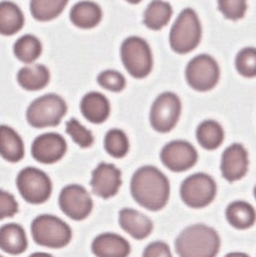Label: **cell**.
Segmentation results:
<instances>
[{
    "instance_id": "cell-1",
    "label": "cell",
    "mask_w": 256,
    "mask_h": 257,
    "mask_svg": "<svg viewBox=\"0 0 256 257\" xmlns=\"http://www.w3.org/2000/svg\"><path fill=\"white\" fill-rule=\"evenodd\" d=\"M130 188L133 199L150 211H160L170 199L168 178L154 166L139 168L131 178Z\"/></svg>"
},
{
    "instance_id": "cell-2",
    "label": "cell",
    "mask_w": 256,
    "mask_h": 257,
    "mask_svg": "<svg viewBox=\"0 0 256 257\" xmlns=\"http://www.w3.org/2000/svg\"><path fill=\"white\" fill-rule=\"evenodd\" d=\"M220 236L206 224H193L180 233L175 242L179 257H217L220 250Z\"/></svg>"
},
{
    "instance_id": "cell-3",
    "label": "cell",
    "mask_w": 256,
    "mask_h": 257,
    "mask_svg": "<svg viewBox=\"0 0 256 257\" xmlns=\"http://www.w3.org/2000/svg\"><path fill=\"white\" fill-rule=\"evenodd\" d=\"M201 34V23L196 11L186 8L179 14L171 29L170 45L176 53L187 54L199 45Z\"/></svg>"
},
{
    "instance_id": "cell-4",
    "label": "cell",
    "mask_w": 256,
    "mask_h": 257,
    "mask_svg": "<svg viewBox=\"0 0 256 257\" xmlns=\"http://www.w3.org/2000/svg\"><path fill=\"white\" fill-rule=\"evenodd\" d=\"M34 242L48 248H63L72 241V229L66 222L52 214H41L32 221Z\"/></svg>"
},
{
    "instance_id": "cell-5",
    "label": "cell",
    "mask_w": 256,
    "mask_h": 257,
    "mask_svg": "<svg viewBox=\"0 0 256 257\" xmlns=\"http://www.w3.org/2000/svg\"><path fill=\"white\" fill-rule=\"evenodd\" d=\"M67 112V104L56 93H46L33 100L27 109V121L36 128L59 125Z\"/></svg>"
},
{
    "instance_id": "cell-6",
    "label": "cell",
    "mask_w": 256,
    "mask_h": 257,
    "mask_svg": "<svg viewBox=\"0 0 256 257\" xmlns=\"http://www.w3.org/2000/svg\"><path fill=\"white\" fill-rule=\"evenodd\" d=\"M121 60L132 77L141 79L153 68V55L149 43L140 37H130L121 45Z\"/></svg>"
},
{
    "instance_id": "cell-7",
    "label": "cell",
    "mask_w": 256,
    "mask_h": 257,
    "mask_svg": "<svg viewBox=\"0 0 256 257\" xmlns=\"http://www.w3.org/2000/svg\"><path fill=\"white\" fill-rule=\"evenodd\" d=\"M16 184L21 197L31 204L48 201L53 189L49 175L36 167L23 168L17 176Z\"/></svg>"
},
{
    "instance_id": "cell-8",
    "label": "cell",
    "mask_w": 256,
    "mask_h": 257,
    "mask_svg": "<svg viewBox=\"0 0 256 257\" xmlns=\"http://www.w3.org/2000/svg\"><path fill=\"white\" fill-rule=\"evenodd\" d=\"M217 185L205 173H197L186 178L180 186V197L186 206L201 209L209 206L216 198Z\"/></svg>"
},
{
    "instance_id": "cell-9",
    "label": "cell",
    "mask_w": 256,
    "mask_h": 257,
    "mask_svg": "<svg viewBox=\"0 0 256 257\" xmlns=\"http://www.w3.org/2000/svg\"><path fill=\"white\" fill-rule=\"evenodd\" d=\"M186 80L197 91H209L217 86L220 68L217 61L208 54H199L186 67Z\"/></svg>"
},
{
    "instance_id": "cell-10",
    "label": "cell",
    "mask_w": 256,
    "mask_h": 257,
    "mask_svg": "<svg viewBox=\"0 0 256 257\" xmlns=\"http://www.w3.org/2000/svg\"><path fill=\"white\" fill-rule=\"evenodd\" d=\"M182 112V102L176 93L166 91L155 99L150 112L151 125L156 132L167 133L176 126Z\"/></svg>"
},
{
    "instance_id": "cell-11",
    "label": "cell",
    "mask_w": 256,
    "mask_h": 257,
    "mask_svg": "<svg viewBox=\"0 0 256 257\" xmlns=\"http://www.w3.org/2000/svg\"><path fill=\"white\" fill-rule=\"evenodd\" d=\"M59 204L63 213L75 221L88 218L94 207L89 192L76 184L64 187L59 197Z\"/></svg>"
},
{
    "instance_id": "cell-12",
    "label": "cell",
    "mask_w": 256,
    "mask_h": 257,
    "mask_svg": "<svg viewBox=\"0 0 256 257\" xmlns=\"http://www.w3.org/2000/svg\"><path fill=\"white\" fill-rule=\"evenodd\" d=\"M161 161L170 171L182 173L196 165L198 153L193 144L183 140H175L162 149Z\"/></svg>"
},
{
    "instance_id": "cell-13",
    "label": "cell",
    "mask_w": 256,
    "mask_h": 257,
    "mask_svg": "<svg viewBox=\"0 0 256 257\" xmlns=\"http://www.w3.org/2000/svg\"><path fill=\"white\" fill-rule=\"evenodd\" d=\"M67 143L61 134L43 133L34 139L31 147L32 157L41 164H54L66 154Z\"/></svg>"
},
{
    "instance_id": "cell-14",
    "label": "cell",
    "mask_w": 256,
    "mask_h": 257,
    "mask_svg": "<svg viewBox=\"0 0 256 257\" xmlns=\"http://www.w3.org/2000/svg\"><path fill=\"white\" fill-rule=\"evenodd\" d=\"M121 185V171L113 164L100 163L91 174L92 192L103 199H109L117 195Z\"/></svg>"
},
{
    "instance_id": "cell-15",
    "label": "cell",
    "mask_w": 256,
    "mask_h": 257,
    "mask_svg": "<svg viewBox=\"0 0 256 257\" xmlns=\"http://www.w3.org/2000/svg\"><path fill=\"white\" fill-rule=\"evenodd\" d=\"M248 169V154L242 144L234 143L226 148L221 159V173L230 183L245 176Z\"/></svg>"
},
{
    "instance_id": "cell-16",
    "label": "cell",
    "mask_w": 256,
    "mask_h": 257,
    "mask_svg": "<svg viewBox=\"0 0 256 257\" xmlns=\"http://www.w3.org/2000/svg\"><path fill=\"white\" fill-rule=\"evenodd\" d=\"M91 250L97 257H127L131 252L129 242L115 233H102L91 244Z\"/></svg>"
},
{
    "instance_id": "cell-17",
    "label": "cell",
    "mask_w": 256,
    "mask_h": 257,
    "mask_svg": "<svg viewBox=\"0 0 256 257\" xmlns=\"http://www.w3.org/2000/svg\"><path fill=\"white\" fill-rule=\"evenodd\" d=\"M119 223L127 234L136 239L148 237L153 231L152 220L131 208H123L119 212Z\"/></svg>"
},
{
    "instance_id": "cell-18",
    "label": "cell",
    "mask_w": 256,
    "mask_h": 257,
    "mask_svg": "<svg viewBox=\"0 0 256 257\" xmlns=\"http://www.w3.org/2000/svg\"><path fill=\"white\" fill-rule=\"evenodd\" d=\"M80 111L84 118L91 123L100 124L110 115V102L100 92L90 91L80 101Z\"/></svg>"
},
{
    "instance_id": "cell-19",
    "label": "cell",
    "mask_w": 256,
    "mask_h": 257,
    "mask_svg": "<svg viewBox=\"0 0 256 257\" xmlns=\"http://www.w3.org/2000/svg\"><path fill=\"white\" fill-rule=\"evenodd\" d=\"M69 19L75 27L87 30L97 27L100 23L102 11L98 4L90 0H83L73 6L69 13Z\"/></svg>"
},
{
    "instance_id": "cell-20",
    "label": "cell",
    "mask_w": 256,
    "mask_h": 257,
    "mask_svg": "<svg viewBox=\"0 0 256 257\" xmlns=\"http://www.w3.org/2000/svg\"><path fill=\"white\" fill-rule=\"evenodd\" d=\"M0 156L9 163H18L25 157V143L15 128L0 125Z\"/></svg>"
},
{
    "instance_id": "cell-21",
    "label": "cell",
    "mask_w": 256,
    "mask_h": 257,
    "mask_svg": "<svg viewBox=\"0 0 256 257\" xmlns=\"http://www.w3.org/2000/svg\"><path fill=\"white\" fill-rule=\"evenodd\" d=\"M27 248L28 237L20 224L7 223L0 227V249L10 255H19Z\"/></svg>"
},
{
    "instance_id": "cell-22",
    "label": "cell",
    "mask_w": 256,
    "mask_h": 257,
    "mask_svg": "<svg viewBox=\"0 0 256 257\" xmlns=\"http://www.w3.org/2000/svg\"><path fill=\"white\" fill-rule=\"evenodd\" d=\"M49 68L42 64H30L22 67L17 74V81L21 88L28 91H38L45 88L50 83Z\"/></svg>"
},
{
    "instance_id": "cell-23",
    "label": "cell",
    "mask_w": 256,
    "mask_h": 257,
    "mask_svg": "<svg viewBox=\"0 0 256 257\" xmlns=\"http://www.w3.org/2000/svg\"><path fill=\"white\" fill-rule=\"evenodd\" d=\"M25 15L17 4L4 0L0 2V36L11 37L22 30Z\"/></svg>"
},
{
    "instance_id": "cell-24",
    "label": "cell",
    "mask_w": 256,
    "mask_h": 257,
    "mask_svg": "<svg viewBox=\"0 0 256 257\" xmlns=\"http://www.w3.org/2000/svg\"><path fill=\"white\" fill-rule=\"evenodd\" d=\"M173 9L170 3L164 0H153L144 11V25L150 30L159 31L170 22Z\"/></svg>"
},
{
    "instance_id": "cell-25",
    "label": "cell",
    "mask_w": 256,
    "mask_h": 257,
    "mask_svg": "<svg viewBox=\"0 0 256 257\" xmlns=\"http://www.w3.org/2000/svg\"><path fill=\"white\" fill-rule=\"evenodd\" d=\"M198 143L205 150H217L224 140V131L219 122L214 120H206L198 125L196 131Z\"/></svg>"
},
{
    "instance_id": "cell-26",
    "label": "cell",
    "mask_w": 256,
    "mask_h": 257,
    "mask_svg": "<svg viewBox=\"0 0 256 257\" xmlns=\"http://www.w3.org/2000/svg\"><path fill=\"white\" fill-rule=\"evenodd\" d=\"M225 217L235 229L245 230L255 223V210L248 202L234 201L226 208Z\"/></svg>"
},
{
    "instance_id": "cell-27",
    "label": "cell",
    "mask_w": 256,
    "mask_h": 257,
    "mask_svg": "<svg viewBox=\"0 0 256 257\" xmlns=\"http://www.w3.org/2000/svg\"><path fill=\"white\" fill-rule=\"evenodd\" d=\"M14 54L18 61L30 65L42 54V43L33 34H25L16 41Z\"/></svg>"
},
{
    "instance_id": "cell-28",
    "label": "cell",
    "mask_w": 256,
    "mask_h": 257,
    "mask_svg": "<svg viewBox=\"0 0 256 257\" xmlns=\"http://www.w3.org/2000/svg\"><path fill=\"white\" fill-rule=\"evenodd\" d=\"M69 0H30V13L37 21L56 19L65 10Z\"/></svg>"
},
{
    "instance_id": "cell-29",
    "label": "cell",
    "mask_w": 256,
    "mask_h": 257,
    "mask_svg": "<svg viewBox=\"0 0 256 257\" xmlns=\"http://www.w3.org/2000/svg\"><path fill=\"white\" fill-rule=\"evenodd\" d=\"M104 150L114 159H122L129 152V139L120 128H111L104 137Z\"/></svg>"
},
{
    "instance_id": "cell-30",
    "label": "cell",
    "mask_w": 256,
    "mask_h": 257,
    "mask_svg": "<svg viewBox=\"0 0 256 257\" xmlns=\"http://www.w3.org/2000/svg\"><path fill=\"white\" fill-rule=\"evenodd\" d=\"M66 133L80 148L87 149L94 144V136L91 131L81 124L77 119L72 118L66 122Z\"/></svg>"
},
{
    "instance_id": "cell-31",
    "label": "cell",
    "mask_w": 256,
    "mask_h": 257,
    "mask_svg": "<svg viewBox=\"0 0 256 257\" xmlns=\"http://www.w3.org/2000/svg\"><path fill=\"white\" fill-rule=\"evenodd\" d=\"M235 67L243 77L253 78L256 76V50L245 48L238 52L235 57Z\"/></svg>"
},
{
    "instance_id": "cell-32",
    "label": "cell",
    "mask_w": 256,
    "mask_h": 257,
    "mask_svg": "<svg viewBox=\"0 0 256 257\" xmlns=\"http://www.w3.org/2000/svg\"><path fill=\"white\" fill-rule=\"evenodd\" d=\"M97 83L102 88L112 92H120L125 88L126 81L124 76L114 69H107L98 75Z\"/></svg>"
},
{
    "instance_id": "cell-33",
    "label": "cell",
    "mask_w": 256,
    "mask_h": 257,
    "mask_svg": "<svg viewBox=\"0 0 256 257\" xmlns=\"http://www.w3.org/2000/svg\"><path fill=\"white\" fill-rule=\"evenodd\" d=\"M218 8L226 19L236 21L245 15L247 3L246 0H218Z\"/></svg>"
},
{
    "instance_id": "cell-34",
    "label": "cell",
    "mask_w": 256,
    "mask_h": 257,
    "mask_svg": "<svg viewBox=\"0 0 256 257\" xmlns=\"http://www.w3.org/2000/svg\"><path fill=\"white\" fill-rule=\"evenodd\" d=\"M19 211V204L14 195L0 189V220L13 218Z\"/></svg>"
},
{
    "instance_id": "cell-35",
    "label": "cell",
    "mask_w": 256,
    "mask_h": 257,
    "mask_svg": "<svg viewBox=\"0 0 256 257\" xmlns=\"http://www.w3.org/2000/svg\"><path fill=\"white\" fill-rule=\"evenodd\" d=\"M143 257H173L171 248L165 242L155 241L144 249Z\"/></svg>"
},
{
    "instance_id": "cell-36",
    "label": "cell",
    "mask_w": 256,
    "mask_h": 257,
    "mask_svg": "<svg viewBox=\"0 0 256 257\" xmlns=\"http://www.w3.org/2000/svg\"><path fill=\"white\" fill-rule=\"evenodd\" d=\"M224 257H249L247 254L245 253H241V252H232L226 254Z\"/></svg>"
},
{
    "instance_id": "cell-37",
    "label": "cell",
    "mask_w": 256,
    "mask_h": 257,
    "mask_svg": "<svg viewBox=\"0 0 256 257\" xmlns=\"http://www.w3.org/2000/svg\"><path fill=\"white\" fill-rule=\"evenodd\" d=\"M29 257H53L51 254L48 253H43V252H37V253H33L31 254Z\"/></svg>"
},
{
    "instance_id": "cell-38",
    "label": "cell",
    "mask_w": 256,
    "mask_h": 257,
    "mask_svg": "<svg viewBox=\"0 0 256 257\" xmlns=\"http://www.w3.org/2000/svg\"><path fill=\"white\" fill-rule=\"evenodd\" d=\"M125 2L130 3V4H132V5H137V4H140V3H141L142 0H125Z\"/></svg>"
},
{
    "instance_id": "cell-39",
    "label": "cell",
    "mask_w": 256,
    "mask_h": 257,
    "mask_svg": "<svg viewBox=\"0 0 256 257\" xmlns=\"http://www.w3.org/2000/svg\"><path fill=\"white\" fill-rule=\"evenodd\" d=\"M0 257H4V256H2V255H0Z\"/></svg>"
}]
</instances>
